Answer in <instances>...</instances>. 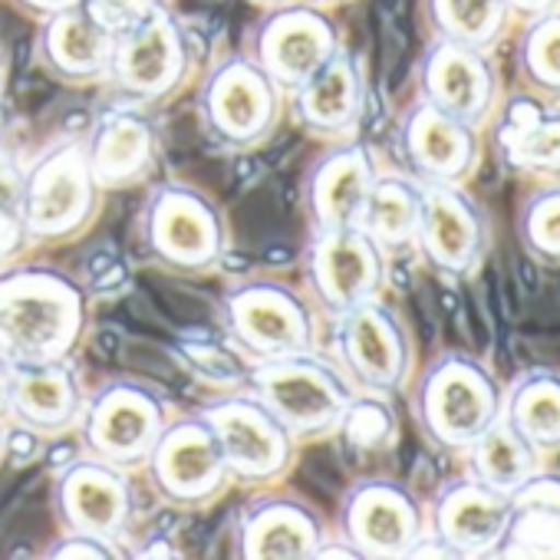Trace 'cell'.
<instances>
[{
  "label": "cell",
  "instance_id": "cell-1",
  "mask_svg": "<svg viewBox=\"0 0 560 560\" xmlns=\"http://www.w3.org/2000/svg\"><path fill=\"white\" fill-rule=\"evenodd\" d=\"M93 324V298L80 277L50 264L0 270V353L14 366L70 363Z\"/></svg>",
  "mask_w": 560,
  "mask_h": 560
},
{
  "label": "cell",
  "instance_id": "cell-2",
  "mask_svg": "<svg viewBox=\"0 0 560 560\" xmlns=\"http://www.w3.org/2000/svg\"><path fill=\"white\" fill-rule=\"evenodd\" d=\"M139 257L172 277H211L221 270L231 228L221 205L188 182H155L132 224Z\"/></svg>",
  "mask_w": 560,
  "mask_h": 560
},
{
  "label": "cell",
  "instance_id": "cell-3",
  "mask_svg": "<svg viewBox=\"0 0 560 560\" xmlns=\"http://www.w3.org/2000/svg\"><path fill=\"white\" fill-rule=\"evenodd\" d=\"M406 393L422 442L442 455L462 458L501 416L504 386L481 357L445 350L412 376Z\"/></svg>",
  "mask_w": 560,
  "mask_h": 560
},
{
  "label": "cell",
  "instance_id": "cell-4",
  "mask_svg": "<svg viewBox=\"0 0 560 560\" xmlns=\"http://www.w3.org/2000/svg\"><path fill=\"white\" fill-rule=\"evenodd\" d=\"M221 340L250 366L320 350L324 317L304 288L277 277H244L228 284L214 307Z\"/></svg>",
  "mask_w": 560,
  "mask_h": 560
},
{
  "label": "cell",
  "instance_id": "cell-5",
  "mask_svg": "<svg viewBox=\"0 0 560 560\" xmlns=\"http://www.w3.org/2000/svg\"><path fill=\"white\" fill-rule=\"evenodd\" d=\"M195 119L211 152L250 155L264 149L288 119V93L237 50L198 73Z\"/></svg>",
  "mask_w": 560,
  "mask_h": 560
},
{
  "label": "cell",
  "instance_id": "cell-6",
  "mask_svg": "<svg viewBox=\"0 0 560 560\" xmlns=\"http://www.w3.org/2000/svg\"><path fill=\"white\" fill-rule=\"evenodd\" d=\"M201 73V40L195 27L168 11H152L142 24L116 37L113 63L103 86L116 103L162 109L175 103Z\"/></svg>",
  "mask_w": 560,
  "mask_h": 560
},
{
  "label": "cell",
  "instance_id": "cell-7",
  "mask_svg": "<svg viewBox=\"0 0 560 560\" xmlns=\"http://www.w3.org/2000/svg\"><path fill=\"white\" fill-rule=\"evenodd\" d=\"M106 188L96 182L80 139L40 152L21 172V221L31 247H60L83 237L100 211Z\"/></svg>",
  "mask_w": 560,
  "mask_h": 560
},
{
  "label": "cell",
  "instance_id": "cell-8",
  "mask_svg": "<svg viewBox=\"0 0 560 560\" xmlns=\"http://www.w3.org/2000/svg\"><path fill=\"white\" fill-rule=\"evenodd\" d=\"M175 412L162 386L139 376H113L86 393L73 429L77 448L136 475Z\"/></svg>",
  "mask_w": 560,
  "mask_h": 560
},
{
  "label": "cell",
  "instance_id": "cell-9",
  "mask_svg": "<svg viewBox=\"0 0 560 560\" xmlns=\"http://www.w3.org/2000/svg\"><path fill=\"white\" fill-rule=\"evenodd\" d=\"M247 393L280 419L298 445H314L334 439L357 389L330 360V353L311 350L250 366Z\"/></svg>",
  "mask_w": 560,
  "mask_h": 560
},
{
  "label": "cell",
  "instance_id": "cell-10",
  "mask_svg": "<svg viewBox=\"0 0 560 560\" xmlns=\"http://www.w3.org/2000/svg\"><path fill=\"white\" fill-rule=\"evenodd\" d=\"M330 360L357 393L396 399L416 376V340L406 320L376 298L330 320Z\"/></svg>",
  "mask_w": 560,
  "mask_h": 560
},
{
  "label": "cell",
  "instance_id": "cell-11",
  "mask_svg": "<svg viewBox=\"0 0 560 560\" xmlns=\"http://www.w3.org/2000/svg\"><path fill=\"white\" fill-rule=\"evenodd\" d=\"M218 435L234 488L264 491L277 488L298 465V442L280 419L247 389L211 396L198 409Z\"/></svg>",
  "mask_w": 560,
  "mask_h": 560
},
{
  "label": "cell",
  "instance_id": "cell-12",
  "mask_svg": "<svg viewBox=\"0 0 560 560\" xmlns=\"http://www.w3.org/2000/svg\"><path fill=\"white\" fill-rule=\"evenodd\" d=\"M139 471L165 508L188 514L218 504L234 488L218 435L198 409L172 416Z\"/></svg>",
  "mask_w": 560,
  "mask_h": 560
},
{
  "label": "cell",
  "instance_id": "cell-13",
  "mask_svg": "<svg viewBox=\"0 0 560 560\" xmlns=\"http://www.w3.org/2000/svg\"><path fill=\"white\" fill-rule=\"evenodd\" d=\"M301 280L304 294L330 324L357 304L386 294L389 257L360 224L311 231V241L301 254Z\"/></svg>",
  "mask_w": 560,
  "mask_h": 560
},
{
  "label": "cell",
  "instance_id": "cell-14",
  "mask_svg": "<svg viewBox=\"0 0 560 560\" xmlns=\"http://www.w3.org/2000/svg\"><path fill=\"white\" fill-rule=\"evenodd\" d=\"M340 47H347L334 11L314 8L307 0H288L267 8L244 34V54L280 86L294 93L314 77Z\"/></svg>",
  "mask_w": 560,
  "mask_h": 560
},
{
  "label": "cell",
  "instance_id": "cell-15",
  "mask_svg": "<svg viewBox=\"0 0 560 560\" xmlns=\"http://www.w3.org/2000/svg\"><path fill=\"white\" fill-rule=\"evenodd\" d=\"M494 234L481 201L465 185H422L412 254L445 284H468L485 267Z\"/></svg>",
  "mask_w": 560,
  "mask_h": 560
},
{
  "label": "cell",
  "instance_id": "cell-16",
  "mask_svg": "<svg viewBox=\"0 0 560 560\" xmlns=\"http://www.w3.org/2000/svg\"><path fill=\"white\" fill-rule=\"evenodd\" d=\"M429 534L425 501L399 478L366 475L357 478L337 514V537H343L357 557L393 560L412 557L416 544Z\"/></svg>",
  "mask_w": 560,
  "mask_h": 560
},
{
  "label": "cell",
  "instance_id": "cell-17",
  "mask_svg": "<svg viewBox=\"0 0 560 560\" xmlns=\"http://www.w3.org/2000/svg\"><path fill=\"white\" fill-rule=\"evenodd\" d=\"M54 514L60 521V530L93 534L129 547L139 524L132 471L77 452L63 465H57Z\"/></svg>",
  "mask_w": 560,
  "mask_h": 560
},
{
  "label": "cell",
  "instance_id": "cell-18",
  "mask_svg": "<svg viewBox=\"0 0 560 560\" xmlns=\"http://www.w3.org/2000/svg\"><path fill=\"white\" fill-rule=\"evenodd\" d=\"M481 129L419 96L402 109L393 129V155L399 172L419 185H468L481 165Z\"/></svg>",
  "mask_w": 560,
  "mask_h": 560
},
{
  "label": "cell",
  "instance_id": "cell-19",
  "mask_svg": "<svg viewBox=\"0 0 560 560\" xmlns=\"http://www.w3.org/2000/svg\"><path fill=\"white\" fill-rule=\"evenodd\" d=\"M416 93L419 100L485 132L501 106L498 63L491 50L429 40L416 63Z\"/></svg>",
  "mask_w": 560,
  "mask_h": 560
},
{
  "label": "cell",
  "instance_id": "cell-20",
  "mask_svg": "<svg viewBox=\"0 0 560 560\" xmlns=\"http://www.w3.org/2000/svg\"><path fill=\"white\" fill-rule=\"evenodd\" d=\"M370 109V77L360 54L340 47L314 77L288 93V116L320 145L357 139Z\"/></svg>",
  "mask_w": 560,
  "mask_h": 560
},
{
  "label": "cell",
  "instance_id": "cell-21",
  "mask_svg": "<svg viewBox=\"0 0 560 560\" xmlns=\"http://www.w3.org/2000/svg\"><path fill=\"white\" fill-rule=\"evenodd\" d=\"M327 537L330 527L307 498L273 488L257 491L234 524V547L244 560H307Z\"/></svg>",
  "mask_w": 560,
  "mask_h": 560
},
{
  "label": "cell",
  "instance_id": "cell-22",
  "mask_svg": "<svg viewBox=\"0 0 560 560\" xmlns=\"http://www.w3.org/2000/svg\"><path fill=\"white\" fill-rule=\"evenodd\" d=\"M380 159L370 142L343 139L324 145L301 178V211L311 231H337L360 221L363 201L380 175Z\"/></svg>",
  "mask_w": 560,
  "mask_h": 560
},
{
  "label": "cell",
  "instance_id": "cell-23",
  "mask_svg": "<svg viewBox=\"0 0 560 560\" xmlns=\"http://www.w3.org/2000/svg\"><path fill=\"white\" fill-rule=\"evenodd\" d=\"M425 514L429 537H435L448 557H494L511 517V494L471 475H458L432 491Z\"/></svg>",
  "mask_w": 560,
  "mask_h": 560
},
{
  "label": "cell",
  "instance_id": "cell-24",
  "mask_svg": "<svg viewBox=\"0 0 560 560\" xmlns=\"http://www.w3.org/2000/svg\"><path fill=\"white\" fill-rule=\"evenodd\" d=\"M83 155L106 191H122L149 182L159 168V129L149 109L116 103L113 109L100 113L86 129Z\"/></svg>",
  "mask_w": 560,
  "mask_h": 560
},
{
  "label": "cell",
  "instance_id": "cell-25",
  "mask_svg": "<svg viewBox=\"0 0 560 560\" xmlns=\"http://www.w3.org/2000/svg\"><path fill=\"white\" fill-rule=\"evenodd\" d=\"M116 34L106 31L86 4L37 21L34 60L63 86H100L109 73Z\"/></svg>",
  "mask_w": 560,
  "mask_h": 560
},
{
  "label": "cell",
  "instance_id": "cell-26",
  "mask_svg": "<svg viewBox=\"0 0 560 560\" xmlns=\"http://www.w3.org/2000/svg\"><path fill=\"white\" fill-rule=\"evenodd\" d=\"M491 132L498 159L511 175L560 182V103H540L527 93L508 106L501 100Z\"/></svg>",
  "mask_w": 560,
  "mask_h": 560
},
{
  "label": "cell",
  "instance_id": "cell-27",
  "mask_svg": "<svg viewBox=\"0 0 560 560\" xmlns=\"http://www.w3.org/2000/svg\"><path fill=\"white\" fill-rule=\"evenodd\" d=\"M86 389L80 373L70 363H37V366H14L11 380V402L8 422H18L47 442L73 435L77 419L83 412Z\"/></svg>",
  "mask_w": 560,
  "mask_h": 560
},
{
  "label": "cell",
  "instance_id": "cell-28",
  "mask_svg": "<svg viewBox=\"0 0 560 560\" xmlns=\"http://www.w3.org/2000/svg\"><path fill=\"white\" fill-rule=\"evenodd\" d=\"M501 419L544 458L560 455V370L530 366L504 386Z\"/></svg>",
  "mask_w": 560,
  "mask_h": 560
},
{
  "label": "cell",
  "instance_id": "cell-29",
  "mask_svg": "<svg viewBox=\"0 0 560 560\" xmlns=\"http://www.w3.org/2000/svg\"><path fill=\"white\" fill-rule=\"evenodd\" d=\"M422 211V185L402 172H380L363 211L360 228L386 250V257H406L416 247V228Z\"/></svg>",
  "mask_w": 560,
  "mask_h": 560
},
{
  "label": "cell",
  "instance_id": "cell-30",
  "mask_svg": "<svg viewBox=\"0 0 560 560\" xmlns=\"http://www.w3.org/2000/svg\"><path fill=\"white\" fill-rule=\"evenodd\" d=\"M422 21L432 40L465 44L491 54L514 27L508 0H422Z\"/></svg>",
  "mask_w": 560,
  "mask_h": 560
},
{
  "label": "cell",
  "instance_id": "cell-31",
  "mask_svg": "<svg viewBox=\"0 0 560 560\" xmlns=\"http://www.w3.org/2000/svg\"><path fill=\"white\" fill-rule=\"evenodd\" d=\"M462 462H465V475H471L504 494H511L540 465H547L501 416L468 445Z\"/></svg>",
  "mask_w": 560,
  "mask_h": 560
},
{
  "label": "cell",
  "instance_id": "cell-32",
  "mask_svg": "<svg viewBox=\"0 0 560 560\" xmlns=\"http://www.w3.org/2000/svg\"><path fill=\"white\" fill-rule=\"evenodd\" d=\"M514 73L527 96L540 103H560V8L521 21Z\"/></svg>",
  "mask_w": 560,
  "mask_h": 560
},
{
  "label": "cell",
  "instance_id": "cell-33",
  "mask_svg": "<svg viewBox=\"0 0 560 560\" xmlns=\"http://www.w3.org/2000/svg\"><path fill=\"white\" fill-rule=\"evenodd\" d=\"M334 442H340L343 455L350 458H380L393 452L399 442V416L393 399L376 393H353L340 416Z\"/></svg>",
  "mask_w": 560,
  "mask_h": 560
},
{
  "label": "cell",
  "instance_id": "cell-34",
  "mask_svg": "<svg viewBox=\"0 0 560 560\" xmlns=\"http://www.w3.org/2000/svg\"><path fill=\"white\" fill-rule=\"evenodd\" d=\"M175 363L211 396H228L237 389H247V373L250 363L241 360L221 337L205 340V337H178L172 343Z\"/></svg>",
  "mask_w": 560,
  "mask_h": 560
},
{
  "label": "cell",
  "instance_id": "cell-35",
  "mask_svg": "<svg viewBox=\"0 0 560 560\" xmlns=\"http://www.w3.org/2000/svg\"><path fill=\"white\" fill-rule=\"evenodd\" d=\"M517 241L537 267L560 270V182H540L517 205Z\"/></svg>",
  "mask_w": 560,
  "mask_h": 560
},
{
  "label": "cell",
  "instance_id": "cell-36",
  "mask_svg": "<svg viewBox=\"0 0 560 560\" xmlns=\"http://www.w3.org/2000/svg\"><path fill=\"white\" fill-rule=\"evenodd\" d=\"M494 557H560V517L511 504V517Z\"/></svg>",
  "mask_w": 560,
  "mask_h": 560
},
{
  "label": "cell",
  "instance_id": "cell-37",
  "mask_svg": "<svg viewBox=\"0 0 560 560\" xmlns=\"http://www.w3.org/2000/svg\"><path fill=\"white\" fill-rule=\"evenodd\" d=\"M21 172L14 162H0V270L21 264L31 254V237L21 221Z\"/></svg>",
  "mask_w": 560,
  "mask_h": 560
},
{
  "label": "cell",
  "instance_id": "cell-38",
  "mask_svg": "<svg viewBox=\"0 0 560 560\" xmlns=\"http://www.w3.org/2000/svg\"><path fill=\"white\" fill-rule=\"evenodd\" d=\"M86 11L116 37L142 24L152 11L162 8V0H83Z\"/></svg>",
  "mask_w": 560,
  "mask_h": 560
},
{
  "label": "cell",
  "instance_id": "cell-39",
  "mask_svg": "<svg viewBox=\"0 0 560 560\" xmlns=\"http://www.w3.org/2000/svg\"><path fill=\"white\" fill-rule=\"evenodd\" d=\"M511 504L534 508V511H544L550 517H560V471L540 465L527 481H521L511 491Z\"/></svg>",
  "mask_w": 560,
  "mask_h": 560
},
{
  "label": "cell",
  "instance_id": "cell-40",
  "mask_svg": "<svg viewBox=\"0 0 560 560\" xmlns=\"http://www.w3.org/2000/svg\"><path fill=\"white\" fill-rule=\"evenodd\" d=\"M80 284L86 288V294L96 301V298H119L126 288H129V264L106 250V254H96L93 260V270L86 277H80Z\"/></svg>",
  "mask_w": 560,
  "mask_h": 560
},
{
  "label": "cell",
  "instance_id": "cell-41",
  "mask_svg": "<svg viewBox=\"0 0 560 560\" xmlns=\"http://www.w3.org/2000/svg\"><path fill=\"white\" fill-rule=\"evenodd\" d=\"M122 544H113V540H103V537H93V534H73V530H63L47 557H60V560H83V557H93V560H109V557H122Z\"/></svg>",
  "mask_w": 560,
  "mask_h": 560
},
{
  "label": "cell",
  "instance_id": "cell-42",
  "mask_svg": "<svg viewBox=\"0 0 560 560\" xmlns=\"http://www.w3.org/2000/svg\"><path fill=\"white\" fill-rule=\"evenodd\" d=\"M47 439L18 425V422H4V465L11 468H27L34 462H40L47 455Z\"/></svg>",
  "mask_w": 560,
  "mask_h": 560
},
{
  "label": "cell",
  "instance_id": "cell-43",
  "mask_svg": "<svg viewBox=\"0 0 560 560\" xmlns=\"http://www.w3.org/2000/svg\"><path fill=\"white\" fill-rule=\"evenodd\" d=\"M11 4H14L21 14H27V18H34V21H44V18H50V14H57V11H67V8L83 4V0H11Z\"/></svg>",
  "mask_w": 560,
  "mask_h": 560
},
{
  "label": "cell",
  "instance_id": "cell-44",
  "mask_svg": "<svg viewBox=\"0 0 560 560\" xmlns=\"http://www.w3.org/2000/svg\"><path fill=\"white\" fill-rule=\"evenodd\" d=\"M14 136H18V116L11 109V103L0 96V162L11 159L14 149Z\"/></svg>",
  "mask_w": 560,
  "mask_h": 560
},
{
  "label": "cell",
  "instance_id": "cell-45",
  "mask_svg": "<svg viewBox=\"0 0 560 560\" xmlns=\"http://www.w3.org/2000/svg\"><path fill=\"white\" fill-rule=\"evenodd\" d=\"M508 8L514 14V21H530L537 14H547V11H557L560 0H508Z\"/></svg>",
  "mask_w": 560,
  "mask_h": 560
},
{
  "label": "cell",
  "instance_id": "cell-46",
  "mask_svg": "<svg viewBox=\"0 0 560 560\" xmlns=\"http://www.w3.org/2000/svg\"><path fill=\"white\" fill-rule=\"evenodd\" d=\"M11 380H14V363L0 353V419L8 422V402H11Z\"/></svg>",
  "mask_w": 560,
  "mask_h": 560
},
{
  "label": "cell",
  "instance_id": "cell-47",
  "mask_svg": "<svg viewBox=\"0 0 560 560\" xmlns=\"http://www.w3.org/2000/svg\"><path fill=\"white\" fill-rule=\"evenodd\" d=\"M8 70H11V60H8V50L0 47V96L8 90Z\"/></svg>",
  "mask_w": 560,
  "mask_h": 560
},
{
  "label": "cell",
  "instance_id": "cell-48",
  "mask_svg": "<svg viewBox=\"0 0 560 560\" xmlns=\"http://www.w3.org/2000/svg\"><path fill=\"white\" fill-rule=\"evenodd\" d=\"M307 4L324 8V11H337V8H343V4H353V0H307Z\"/></svg>",
  "mask_w": 560,
  "mask_h": 560
},
{
  "label": "cell",
  "instance_id": "cell-49",
  "mask_svg": "<svg viewBox=\"0 0 560 560\" xmlns=\"http://www.w3.org/2000/svg\"><path fill=\"white\" fill-rule=\"evenodd\" d=\"M254 8H260V11H267V8H280V4H288V0H250Z\"/></svg>",
  "mask_w": 560,
  "mask_h": 560
},
{
  "label": "cell",
  "instance_id": "cell-50",
  "mask_svg": "<svg viewBox=\"0 0 560 560\" xmlns=\"http://www.w3.org/2000/svg\"><path fill=\"white\" fill-rule=\"evenodd\" d=\"M0 465H4V419H0Z\"/></svg>",
  "mask_w": 560,
  "mask_h": 560
}]
</instances>
